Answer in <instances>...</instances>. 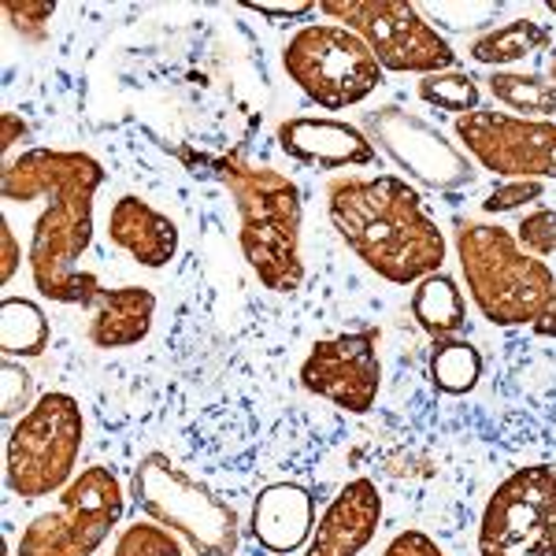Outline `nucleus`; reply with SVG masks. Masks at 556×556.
Masks as SVG:
<instances>
[{
  "label": "nucleus",
  "mask_w": 556,
  "mask_h": 556,
  "mask_svg": "<svg viewBox=\"0 0 556 556\" xmlns=\"http://www.w3.org/2000/svg\"><path fill=\"white\" fill-rule=\"evenodd\" d=\"M4 15L20 38L45 41L49 38L52 15H56V4H49V0H4Z\"/></svg>",
  "instance_id": "a878e982"
},
{
  "label": "nucleus",
  "mask_w": 556,
  "mask_h": 556,
  "mask_svg": "<svg viewBox=\"0 0 556 556\" xmlns=\"http://www.w3.org/2000/svg\"><path fill=\"white\" fill-rule=\"evenodd\" d=\"M416 93H419V101H427L430 108H442V112H453L456 119L479 112V101H482L479 78L468 75V71H438V75H424L416 86Z\"/></svg>",
  "instance_id": "b1692460"
},
{
  "label": "nucleus",
  "mask_w": 556,
  "mask_h": 556,
  "mask_svg": "<svg viewBox=\"0 0 556 556\" xmlns=\"http://www.w3.org/2000/svg\"><path fill=\"white\" fill-rule=\"evenodd\" d=\"M479 556H556V464L519 468L493 490Z\"/></svg>",
  "instance_id": "9d476101"
},
{
  "label": "nucleus",
  "mask_w": 556,
  "mask_h": 556,
  "mask_svg": "<svg viewBox=\"0 0 556 556\" xmlns=\"http://www.w3.org/2000/svg\"><path fill=\"white\" fill-rule=\"evenodd\" d=\"M112 556H186L178 534L160 523H134L119 534Z\"/></svg>",
  "instance_id": "393cba45"
},
{
  "label": "nucleus",
  "mask_w": 556,
  "mask_h": 556,
  "mask_svg": "<svg viewBox=\"0 0 556 556\" xmlns=\"http://www.w3.org/2000/svg\"><path fill=\"white\" fill-rule=\"evenodd\" d=\"M249 531L267 553H298L316 531V501L298 482H275L253 501Z\"/></svg>",
  "instance_id": "f3484780"
},
{
  "label": "nucleus",
  "mask_w": 556,
  "mask_h": 556,
  "mask_svg": "<svg viewBox=\"0 0 556 556\" xmlns=\"http://www.w3.org/2000/svg\"><path fill=\"white\" fill-rule=\"evenodd\" d=\"M553 45V30L538 20H513L482 30L479 38L468 45V56L475 64L493 67V71H508V64H519V60L534 56V52L549 49Z\"/></svg>",
  "instance_id": "6ab92c4d"
},
{
  "label": "nucleus",
  "mask_w": 556,
  "mask_h": 556,
  "mask_svg": "<svg viewBox=\"0 0 556 556\" xmlns=\"http://www.w3.org/2000/svg\"><path fill=\"white\" fill-rule=\"evenodd\" d=\"M549 78H553V83H556V60H553V71H549Z\"/></svg>",
  "instance_id": "e433bc0d"
},
{
  "label": "nucleus",
  "mask_w": 556,
  "mask_h": 556,
  "mask_svg": "<svg viewBox=\"0 0 556 556\" xmlns=\"http://www.w3.org/2000/svg\"><path fill=\"white\" fill-rule=\"evenodd\" d=\"M278 149L304 167L319 172H342V167L375 164L371 138L345 119H323V115H293L278 123Z\"/></svg>",
  "instance_id": "4468645a"
},
{
  "label": "nucleus",
  "mask_w": 556,
  "mask_h": 556,
  "mask_svg": "<svg viewBox=\"0 0 556 556\" xmlns=\"http://www.w3.org/2000/svg\"><path fill=\"white\" fill-rule=\"evenodd\" d=\"M0 256H4V264H0V282H12L15 278V271H20V260H23V253H20V241H15V230H12V223H0Z\"/></svg>",
  "instance_id": "473e14b6"
},
{
  "label": "nucleus",
  "mask_w": 556,
  "mask_h": 556,
  "mask_svg": "<svg viewBox=\"0 0 556 556\" xmlns=\"http://www.w3.org/2000/svg\"><path fill=\"white\" fill-rule=\"evenodd\" d=\"M108 238L141 267H167L178 253L175 219L134 193L119 197L112 204V212H108Z\"/></svg>",
  "instance_id": "dca6fc26"
},
{
  "label": "nucleus",
  "mask_w": 556,
  "mask_h": 556,
  "mask_svg": "<svg viewBox=\"0 0 556 556\" xmlns=\"http://www.w3.org/2000/svg\"><path fill=\"white\" fill-rule=\"evenodd\" d=\"M382 523V493L371 479H353L319 516L304 556H361Z\"/></svg>",
  "instance_id": "2eb2a0df"
},
{
  "label": "nucleus",
  "mask_w": 556,
  "mask_h": 556,
  "mask_svg": "<svg viewBox=\"0 0 556 556\" xmlns=\"http://www.w3.org/2000/svg\"><path fill=\"white\" fill-rule=\"evenodd\" d=\"M30 138V127H26V123L20 119V115L15 112H4L0 115V152H12L15 146H20V141H26Z\"/></svg>",
  "instance_id": "72a5a7b5"
},
{
  "label": "nucleus",
  "mask_w": 556,
  "mask_h": 556,
  "mask_svg": "<svg viewBox=\"0 0 556 556\" xmlns=\"http://www.w3.org/2000/svg\"><path fill=\"white\" fill-rule=\"evenodd\" d=\"M282 67L290 83L323 112H345V108L364 104L382 86L386 75L361 34L338 23L301 26L286 41Z\"/></svg>",
  "instance_id": "0eeeda50"
},
{
  "label": "nucleus",
  "mask_w": 556,
  "mask_h": 556,
  "mask_svg": "<svg viewBox=\"0 0 556 556\" xmlns=\"http://www.w3.org/2000/svg\"><path fill=\"white\" fill-rule=\"evenodd\" d=\"M127 513L119 475L104 464L83 468L67 482L60 505L23 527L15 556H93Z\"/></svg>",
  "instance_id": "1a4fd4ad"
},
{
  "label": "nucleus",
  "mask_w": 556,
  "mask_h": 556,
  "mask_svg": "<svg viewBox=\"0 0 556 556\" xmlns=\"http://www.w3.org/2000/svg\"><path fill=\"white\" fill-rule=\"evenodd\" d=\"M456 138L464 152L501 178H527L545 182L556 178V123L553 119H523L497 108H479L456 119Z\"/></svg>",
  "instance_id": "f8f14e48"
},
{
  "label": "nucleus",
  "mask_w": 556,
  "mask_h": 556,
  "mask_svg": "<svg viewBox=\"0 0 556 556\" xmlns=\"http://www.w3.org/2000/svg\"><path fill=\"white\" fill-rule=\"evenodd\" d=\"M178 156L193 167V175H212L230 190L238 204V241L241 256L253 267V275L271 293H293L304 282L301 256V227L304 204L301 186L290 175L275 172L267 164H249L238 152L227 156H193L190 149H178Z\"/></svg>",
  "instance_id": "7ed1b4c3"
},
{
  "label": "nucleus",
  "mask_w": 556,
  "mask_h": 556,
  "mask_svg": "<svg viewBox=\"0 0 556 556\" xmlns=\"http://www.w3.org/2000/svg\"><path fill=\"white\" fill-rule=\"evenodd\" d=\"M412 316H416L419 330H427L430 338H456L468 327V301L464 290L456 286V278L445 271L427 275L424 282H416L412 290Z\"/></svg>",
  "instance_id": "aec40b11"
},
{
  "label": "nucleus",
  "mask_w": 556,
  "mask_h": 556,
  "mask_svg": "<svg viewBox=\"0 0 556 556\" xmlns=\"http://www.w3.org/2000/svg\"><path fill=\"white\" fill-rule=\"evenodd\" d=\"M531 330H534L538 338H553V342H556V293H553L549 301H545V308L538 312V319L531 323Z\"/></svg>",
  "instance_id": "f704fd0d"
},
{
  "label": "nucleus",
  "mask_w": 556,
  "mask_h": 556,
  "mask_svg": "<svg viewBox=\"0 0 556 556\" xmlns=\"http://www.w3.org/2000/svg\"><path fill=\"white\" fill-rule=\"evenodd\" d=\"M456 260L464 282L493 327H523L534 323L545 301L556 293V275L542 256L527 253L513 230L497 223L456 219Z\"/></svg>",
  "instance_id": "20e7f679"
},
{
  "label": "nucleus",
  "mask_w": 556,
  "mask_h": 556,
  "mask_svg": "<svg viewBox=\"0 0 556 556\" xmlns=\"http://www.w3.org/2000/svg\"><path fill=\"white\" fill-rule=\"evenodd\" d=\"M156 319V293L149 286H119L104 290L89 316V342L97 349H130L146 342Z\"/></svg>",
  "instance_id": "a211bd4d"
},
{
  "label": "nucleus",
  "mask_w": 556,
  "mask_h": 556,
  "mask_svg": "<svg viewBox=\"0 0 556 556\" xmlns=\"http://www.w3.org/2000/svg\"><path fill=\"white\" fill-rule=\"evenodd\" d=\"M497 104L513 108L523 119H556V83L531 71H493L486 78Z\"/></svg>",
  "instance_id": "5701e85b"
},
{
  "label": "nucleus",
  "mask_w": 556,
  "mask_h": 556,
  "mask_svg": "<svg viewBox=\"0 0 556 556\" xmlns=\"http://www.w3.org/2000/svg\"><path fill=\"white\" fill-rule=\"evenodd\" d=\"M361 130L379 146L393 164L405 172L412 182L427 186L438 193L468 190L479 178V164L456 141L445 138L424 115L408 112L397 104H382L364 115Z\"/></svg>",
  "instance_id": "9b49d317"
},
{
  "label": "nucleus",
  "mask_w": 556,
  "mask_h": 556,
  "mask_svg": "<svg viewBox=\"0 0 556 556\" xmlns=\"http://www.w3.org/2000/svg\"><path fill=\"white\" fill-rule=\"evenodd\" d=\"M430 382L445 397H464L482 379V353L468 338H438L430 345Z\"/></svg>",
  "instance_id": "4be33fe9"
},
{
  "label": "nucleus",
  "mask_w": 556,
  "mask_h": 556,
  "mask_svg": "<svg viewBox=\"0 0 556 556\" xmlns=\"http://www.w3.org/2000/svg\"><path fill=\"white\" fill-rule=\"evenodd\" d=\"M323 15L361 34L382 71L397 75H438L453 71L456 52L450 38L408 0H323Z\"/></svg>",
  "instance_id": "6e6552de"
},
{
  "label": "nucleus",
  "mask_w": 556,
  "mask_h": 556,
  "mask_svg": "<svg viewBox=\"0 0 556 556\" xmlns=\"http://www.w3.org/2000/svg\"><path fill=\"white\" fill-rule=\"evenodd\" d=\"M545 182H527V178H508V182L493 186L490 197L482 201V212L486 215H501V212H516L531 201H542Z\"/></svg>",
  "instance_id": "c85d7f7f"
},
{
  "label": "nucleus",
  "mask_w": 556,
  "mask_h": 556,
  "mask_svg": "<svg viewBox=\"0 0 556 556\" xmlns=\"http://www.w3.org/2000/svg\"><path fill=\"white\" fill-rule=\"evenodd\" d=\"M327 215L345 241L393 286H416L445 264V235L408 178H334L327 186Z\"/></svg>",
  "instance_id": "f03ea898"
},
{
  "label": "nucleus",
  "mask_w": 556,
  "mask_h": 556,
  "mask_svg": "<svg viewBox=\"0 0 556 556\" xmlns=\"http://www.w3.org/2000/svg\"><path fill=\"white\" fill-rule=\"evenodd\" d=\"M516 238L527 253L556 256V208H538L531 215H523L516 227Z\"/></svg>",
  "instance_id": "bb28decb"
},
{
  "label": "nucleus",
  "mask_w": 556,
  "mask_h": 556,
  "mask_svg": "<svg viewBox=\"0 0 556 556\" xmlns=\"http://www.w3.org/2000/svg\"><path fill=\"white\" fill-rule=\"evenodd\" d=\"M104 186V167L89 152L26 149L4 160L0 197L8 204L45 201L30 235V278L45 301L93 308L104 286L83 271V256L93 245V201Z\"/></svg>",
  "instance_id": "f257e3e1"
},
{
  "label": "nucleus",
  "mask_w": 556,
  "mask_h": 556,
  "mask_svg": "<svg viewBox=\"0 0 556 556\" xmlns=\"http://www.w3.org/2000/svg\"><path fill=\"white\" fill-rule=\"evenodd\" d=\"M427 12L434 15V20H430L434 26L445 23L450 30L468 34V30H482V26H490L497 20L501 4H430Z\"/></svg>",
  "instance_id": "cd10ccee"
},
{
  "label": "nucleus",
  "mask_w": 556,
  "mask_h": 556,
  "mask_svg": "<svg viewBox=\"0 0 556 556\" xmlns=\"http://www.w3.org/2000/svg\"><path fill=\"white\" fill-rule=\"evenodd\" d=\"M545 8H549V12L556 15V0H549V4H545Z\"/></svg>",
  "instance_id": "c9c22d12"
},
{
  "label": "nucleus",
  "mask_w": 556,
  "mask_h": 556,
  "mask_svg": "<svg viewBox=\"0 0 556 556\" xmlns=\"http://www.w3.org/2000/svg\"><path fill=\"white\" fill-rule=\"evenodd\" d=\"M382 556H445V553L438 549L434 538H427L424 531H401L390 545H386Z\"/></svg>",
  "instance_id": "2f4dec72"
},
{
  "label": "nucleus",
  "mask_w": 556,
  "mask_h": 556,
  "mask_svg": "<svg viewBox=\"0 0 556 556\" xmlns=\"http://www.w3.org/2000/svg\"><path fill=\"white\" fill-rule=\"evenodd\" d=\"M86 419L71 393H41L26 416L15 419L4 445V482L15 497L38 501L64 493L75 479Z\"/></svg>",
  "instance_id": "423d86ee"
},
{
  "label": "nucleus",
  "mask_w": 556,
  "mask_h": 556,
  "mask_svg": "<svg viewBox=\"0 0 556 556\" xmlns=\"http://www.w3.org/2000/svg\"><path fill=\"white\" fill-rule=\"evenodd\" d=\"M134 501L152 523L167 527L197 556H235L241 523L235 505L182 471L167 453H146L134 468Z\"/></svg>",
  "instance_id": "39448f33"
},
{
  "label": "nucleus",
  "mask_w": 556,
  "mask_h": 556,
  "mask_svg": "<svg viewBox=\"0 0 556 556\" xmlns=\"http://www.w3.org/2000/svg\"><path fill=\"white\" fill-rule=\"evenodd\" d=\"M49 342H52V323L38 301H26V298L0 301V353H4V361L41 356Z\"/></svg>",
  "instance_id": "412c9836"
},
{
  "label": "nucleus",
  "mask_w": 556,
  "mask_h": 556,
  "mask_svg": "<svg viewBox=\"0 0 556 556\" xmlns=\"http://www.w3.org/2000/svg\"><path fill=\"white\" fill-rule=\"evenodd\" d=\"M0 375H4V397H0V412H4L8 419L12 416H26L34 405V379L30 371H26L23 364L15 361H4V367H0Z\"/></svg>",
  "instance_id": "c756f323"
},
{
  "label": "nucleus",
  "mask_w": 556,
  "mask_h": 556,
  "mask_svg": "<svg viewBox=\"0 0 556 556\" xmlns=\"http://www.w3.org/2000/svg\"><path fill=\"white\" fill-rule=\"evenodd\" d=\"M379 327L323 338L301 364V386L349 416H367L382 390Z\"/></svg>",
  "instance_id": "ddd939ff"
},
{
  "label": "nucleus",
  "mask_w": 556,
  "mask_h": 556,
  "mask_svg": "<svg viewBox=\"0 0 556 556\" xmlns=\"http://www.w3.org/2000/svg\"><path fill=\"white\" fill-rule=\"evenodd\" d=\"M249 12L264 15V20L271 23H298L304 15L319 12V4H312V0H290V4H271V0H249Z\"/></svg>",
  "instance_id": "7c9ffc66"
}]
</instances>
